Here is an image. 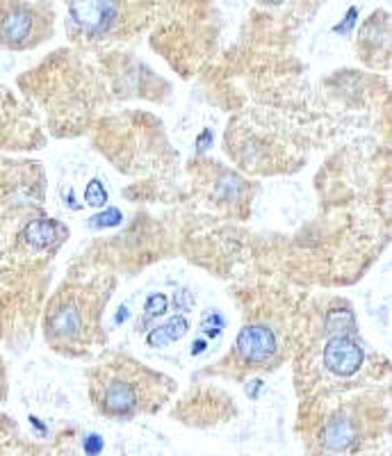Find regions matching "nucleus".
<instances>
[{
    "label": "nucleus",
    "instance_id": "39448f33",
    "mask_svg": "<svg viewBox=\"0 0 392 456\" xmlns=\"http://www.w3.org/2000/svg\"><path fill=\"white\" fill-rule=\"evenodd\" d=\"M83 327H85L83 308L78 306L76 301L64 299L53 304L46 320L48 340H57V342L76 340V338L83 333Z\"/></svg>",
    "mask_w": 392,
    "mask_h": 456
},
{
    "label": "nucleus",
    "instance_id": "20e7f679",
    "mask_svg": "<svg viewBox=\"0 0 392 456\" xmlns=\"http://www.w3.org/2000/svg\"><path fill=\"white\" fill-rule=\"evenodd\" d=\"M365 354L363 347L351 336L329 338L324 345V365L336 377H351L361 370Z\"/></svg>",
    "mask_w": 392,
    "mask_h": 456
},
{
    "label": "nucleus",
    "instance_id": "f03ea898",
    "mask_svg": "<svg viewBox=\"0 0 392 456\" xmlns=\"http://www.w3.org/2000/svg\"><path fill=\"white\" fill-rule=\"evenodd\" d=\"M39 16L30 5H0V46L28 48L37 42Z\"/></svg>",
    "mask_w": 392,
    "mask_h": 456
},
{
    "label": "nucleus",
    "instance_id": "4468645a",
    "mask_svg": "<svg viewBox=\"0 0 392 456\" xmlns=\"http://www.w3.org/2000/svg\"><path fill=\"white\" fill-rule=\"evenodd\" d=\"M174 301H176V308H178V311L187 313L192 306H194V295L187 290H181V292H176Z\"/></svg>",
    "mask_w": 392,
    "mask_h": 456
},
{
    "label": "nucleus",
    "instance_id": "7ed1b4c3",
    "mask_svg": "<svg viewBox=\"0 0 392 456\" xmlns=\"http://www.w3.org/2000/svg\"><path fill=\"white\" fill-rule=\"evenodd\" d=\"M119 5L114 3H71V19L85 35L105 37L119 19Z\"/></svg>",
    "mask_w": 392,
    "mask_h": 456
},
{
    "label": "nucleus",
    "instance_id": "f3484780",
    "mask_svg": "<svg viewBox=\"0 0 392 456\" xmlns=\"http://www.w3.org/2000/svg\"><path fill=\"white\" fill-rule=\"evenodd\" d=\"M206 352V340H199V342H194V345H192V354H203Z\"/></svg>",
    "mask_w": 392,
    "mask_h": 456
},
{
    "label": "nucleus",
    "instance_id": "9d476101",
    "mask_svg": "<svg viewBox=\"0 0 392 456\" xmlns=\"http://www.w3.org/2000/svg\"><path fill=\"white\" fill-rule=\"evenodd\" d=\"M324 331L331 338L340 336H354L356 333V320H354V313L349 308H331L326 313L324 320Z\"/></svg>",
    "mask_w": 392,
    "mask_h": 456
},
{
    "label": "nucleus",
    "instance_id": "dca6fc26",
    "mask_svg": "<svg viewBox=\"0 0 392 456\" xmlns=\"http://www.w3.org/2000/svg\"><path fill=\"white\" fill-rule=\"evenodd\" d=\"M358 14V10L356 7H351L349 10V14H347V21H345V26H336V32H347L349 30L351 26H354V21H356V19H354V16Z\"/></svg>",
    "mask_w": 392,
    "mask_h": 456
},
{
    "label": "nucleus",
    "instance_id": "9b49d317",
    "mask_svg": "<svg viewBox=\"0 0 392 456\" xmlns=\"http://www.w3.org/2000/svg\"><path fill=\"white\" fill-rule=\"evenodd\" d=\"M85 201L92 208H103L108 203V192H105L103 183L98 181V178L89 181L87 187H85Z\"/></svg>",
    "mask_w": 392,
    "mask_h": 456
},
{
    "label": "nucleus",
    "instance_id": "1a4fd4ad",
    "mask_svg": "<svg viewBox=\"0 0 392 456\" xmlns=\"http://www.w3.org/2000/svg\"><path fill=\"white\" fill-rule=\"evenodd\" d=\"M187 327H190V324H187L185 317H171V320H167L162 327L153 329V331L146 336V345H149V347H165L169 342L181 340L187 333Z\"/></svg>",
    "mask_w": 392,
    "mask_h": 456
},
{
    "label": "nucleus",
    "instance_id": "f257e3e1",
    "mask_svg": "<svg viewBox=\"0 0 392 456\" xmlns=\"http://www.w3.org/2000/svg\"><path fill=\"white\" fill-rule=\"evenodd\" d=\"M94 402L101 413L110 418H130L142 409L140 379L133 372L110 370L103 379H98L92 388Z\"/></svg>",
    "mask_w": 392,
    "mask_h": 456
},
{
    "label": "nucleus",
    "instance_id": "423d86ee",
    "mask_svg": "<svg viewBox=\"0 0 392 456\" xmlns=\"http://www.w3.org/2000/svg\"><path fill=\"white\" fill-rule=\"evenodd\" d=\"M276 336L265 324H247L238 336V352L240 356L251 365L267 363L269 358L276 354Z\"/></svg>",
    "mask_w": 392,
    "mask_h": 456
},
{
    "label": "nucleus",
    "instance_id": "ddd939ff",
    "mask_svg": "<svg viewBox=\"0 0 392 456\" xmlns=\"http://www.w3.org/2000/svg\"><path fill=\"white\" fill-rule=\"evenodd\" d=\"M117 224H121V213L117 210V208H110L108 213L103 215H96V217L92 219V226L101 228V226H117Z\"/></svg>",
    "mask_w": 392,
    "mask_h": 456
},
{
    "label": "nucleus",
    "instance_id": "2eb2a0df",
    "mask_svg": "<svg viewBox=\"0 0 392 456\" xmlns=\"http://www.w3.org/2000/svg\"><path fill=\"white\" fill-rule=\"evenodd\" d=\"M101 450H103V441H101V436L98 434L87 436V441H85V452H87L89 456H98L101 454Z\"/></svg>",
    "mask_w": 392,
    "mask_h": 456
},
{
    "label": "nucleus",
    "instance_id": "0eeeda50",
    "mask_svg": "<svg viewBox=\"0 0 392 456\" xmlns=\"http://www.w3.org/2000/svg\"><path fill=\"white\" fill-rule=\"evenodd\" d=\"M320 443L326 454H347L358 443L356 422L349 420L347 415L331 418L322 429Z\"/></svg>",
    "mask_w": 392,
    "mask_h": 456
},
{
    "label": "nucleus",
    "instance_id": "6e6552de",
    "mask_svg": "<svg viewBox=\"0 0 392 456\" xmlns=\"http://www.w3.org/2000/svg\"><path fill=\"white\" fill-rule=\"evenodd\" d=\"M62 231L64 228L57 222L42 217L35 219V222H30L23 228V240H26L30 247H37V249H46V247H51V244L60 238Z\"/></svg>",
    "mask_w": 392,
    "mask_h": 456
},
{
    "label": "nucleus",
    "instance_id": "f8f14e48",
    "mask_svg": "<svg viewBox=\"0 0 392 456\" xmlns=\"http://www.w3.org/2000/svg\"><path fill=\"white\" fill-rule=\"evenodd\" d=\"M167 306H169V299H167L162 292H155V295H151L149 299H146V320H153V317L162 315V313L167 311Z\"/></svg>",
    "mask_w": 392,
    "mask_h": 456
}]
</instances>
